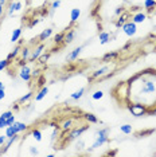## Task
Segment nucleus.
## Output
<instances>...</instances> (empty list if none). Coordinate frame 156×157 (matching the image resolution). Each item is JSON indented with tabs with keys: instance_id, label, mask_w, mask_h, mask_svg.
<instances>
[{
	"instance_id": "obj_34",
	"label": "nucleus",
	"mask_w": 156,
	"mask_h": 157,
	"mask_svg": "<svg viewBox=\"0 0 156 157\" xmlns=\"http://www.w3.org/2000/svg\"><path fill=\"white\" fill-rule=\"evenodd\" d=\"M102 97H104V91L102 90H97L92 94V99H93V101H100Z\"/></svg>"
},
{
	"instance_id": "obj_19",
	"label": "nucleus",
	"mask_w": 156,
	"mask_h": 157,
	"mask_svg": "<svg viewBox=\"0 0 156 157\" xmlns=\"http://www.w3.org/2000/svg\"><path fill=\"white\" fill-rule=\"evenodd\" d=\"M98 39H100V44H106L111 42L112 36H111V34L106 33V31H101L100 35H98Z\"/></svg>"
},
{
	"instance_id": "obj_37",
	"label": "nucleus",
	"mask_w": 156,
	"mask_h": 157,
	"mask_svg": "<svg viewBox=\"0 0 156 157\" xmlns=\"http://www.w3.org/2000/svg\"><path fill=\"white\" fill-rule=\"evenodd\" d=\"M15 130H14V128H12V125H10V126H7L6 128V136L7 137H12V136H15Z\"/></svg>"
},
{
	"instance_id": "obj_53",
	"label": "nucleus",
	"mask_w": 156,
	"mask_h": 157,
	"mask_svg": "<svg viewBox=\"0 0 156 157\" xmlns=\"http://www.w3.org/2000/svg\"><path fill=\"white\" fill-rule=\"evenodd\" d=\"M4 6H0V17L3 16V11H4V8H3Z\"/></svg>"
},
{
	"instance_id": "obj_3",
	"label": "nucleus",
	"mask_w": 156,
	"mask_h": 157,
	"mask_svg": "<svg viewBox=\"0 0 156 157\" xmlns=\"http://www.w3.org/2000/svg\"><path fill=\"white\" fill-rule=\"evenodd\" d=\"M113 67L112 66H109V65H105V66H102L100 67V69H97V70H94L93 73L90 74L89 77H88V81L89 82H93V81H97V79H101V78H104L108 73H111Z\"/></svg>"
},
{
	"instance_id": "obj_20",
	"label": "nucleus",
	"mask_w": 156,
	"mask_h": 157,
	"mask_svg": "<svg viewBox=\"0 0 156 157\" xmlns=\"http://www.w3.org/2000/svg\"><path fill=\"white\" fill-rule=\"evenodd\" d=\"M47 94H49V87H47V86H42V87H41V90L38 91V94L35 95V101H37V102L42 101V99H43Z\"/></svg>"
},
{
	"instance_id": "obj_9",
	"label": "nucleus",
	"mask_w": 156,
	"mask_h": 157,
	"mask_svg": "<svg viewBox=\"0 0 156 157\" xmlns=\"http://www.w3.org/2000/svg\"><path fill=\"white\" fill-rule=\"evenodd\" d=\"M108 141H109V136H97V137H96V141L93 142V145L90 146L89 151L92 152V151H94V149L100 148V146L105 145Z\"/></svg>"
},
{
	"instance_id": "obj_39",
	"label": "nucleus",
	"mask_w": 156,
	"mask_h": 157,
	"mask_svg": "<svg viewBox=\"0 0 156 157\" xmlns=\"http://www.w3.org/2000/svg\"><path fill=\"white\" fill-rule=\"evenodd\" d=\"M61 7V2L59 0H54V2L51 3V10L54 11V10H57V8H59Z\"/></svg>"
},
{
	"instance_id": "obj_50",
	"label": "nucleus",
	"mask_w": 156,
	"mask_h": 157,
	"mask_svg": "<svg viewBox=\"0 0 156 157\" xmlns=\"http://www.w3.org/2000/svg\"><path fill=\"white\" fill-rule=\"evenodd\" d=\"M148 116H156V106L148 110Z\"/></svg>"
},
{
	"instance_id": "obj_29",
	"label": "nucleus",
	"mask_w": 156,
	"mask_h": 157,
	"mask_svg": "<svg viewBox=\"0 0 156 157\" xmlns=\"http://www.w3.org/2000/svg\"><path fill=\"white\" fill-rule=\"evenodd\" d=\"M50 56H51V52H43V54L38 58L37 62L39 65H46V63L49 62V59H50Z\"/></svg>"
},
{
	"instance_id": "obj_45",
	"label": "nucleus",
	"mask_w": 156,
	"mask_h": 157,
	"mask_svg": "<svg viewBox=\"0 0 156 157\" xmlns=\"http://www.w3.org/2000/svg\"><path fill=\"white\" fill-rule=\"evenodd\" d=\"M43 82H45V77L43 75H39V79H38V85H37V86L38 87L43 86Z\"/></svg>"
},
{
	"instance_id": "obj_11",
	"label": "nucleus",
	"mask_w": 156,
	"mask_h": 157,
	"mask_svg": "<svg viewBox=\"0 0 156 157\" xmlns=\"http://www.w3.org/2000/svg\"><path fill=\"white\" fill-rule=\"evenodd\" d=\"M119 55H120V51H109V52H106V54L102 55L101 62L102 63H111L115 59L119 58Z\"/></svg>"
},
{
	"instance_id": "obj_31",
	"label": "nucleus",
	"mask_w": 156,
	"mask_h": 157,
	"mask_svg": "<svg viewBox=\"0 0 156 157\" xmlns=\"http://www.w3.org/2000/svg\"><path fill=\"white\" fill-rule=\"evenodd\" d=\"M120 130H121V133H124V134H132V132H133L132 125H129V124L121 125V126H120Z\"/></svg>"
},
{
	"instance_id": "obj_36",
	"label": "nucleus",
	"mask_w": 156,
	"mask_h": 157,
	"mask_svg": "<svg viewBox=\"0 0 156 157\" xmlns=\"http://www.w3.org/2000/svg\"><path fill=\"white\" fill-rule=\"evenodd\" d=\"M109 132H111L109 128H102V129H98L96 132V134L97 136H109Z\"/></svg>"
},
{
	"instance_id": "obj_13",
	"label": "nucleus",
	"mask_w": 156,
	"mask_h": 157,
	"mask_svg": "<svg viewBox=\"0 0 156 157\" xmlns=\"http://www.w3.org/2000/svg\"><path fill=\"white\" fill-rule=\"evenodd\" d=\"M18 140H19V134H15V136H12V137H8V138H7L6 144L3 145V146H4V149H2V151H0V155H4V153L8 152V149L11 148V145L14 144V142H16Z\"/></svg>"
},
{
	"instance_id": "obj_2",
	"label": "nucleus",
	"mask_w": 156,
	"mask_h": 157,
	"mask_svg": "<svg viewBox=\"0 0 156 157\" xmlns=\"http://www.w3.org/2000/svg\"><path fill=\"white\" fill-rule=\"evenodd\" d=\"M127 105V109L129 110V113L132 114L133 117H143V116H148V108L147 105H144V103L141 102H133V101H129L125 103Z\"/></svg>"
},
{
	"instance_id": "obj_41",
	"label": "nucleus",
	"mask_w": 156,
	"mask_h": 157,
	"mask_svg": "<svg viewBox=\"0 0 156 157\" xmlns=\"http://www.w3.org/2000/svg\"><path fill=\"white\" fill-rule=\"evenodd\" d=\"M58 129L59 128H54V130H53V133H51V141H55V138L58 137Z\"/></svg>"
},
{
	"instance_id": "obj_46",
	"label": "nucleus",
	"mask_w": 156,
	"mask_h": 157,
	"mask_svg": "<svg viewBox=\"0 0 156 157\" xmlns=\"http://www.w3.org/2000/svg\"><path fill=\"white\" fill-rule=\"evenodd\" d=\"M140 8H141V7H139V6H133V7H131L129 12H135V13H136V12L140 11Z\"/></svg>"
},
{
	"instance_id": "obj_14",
	"label": "nucleus",
	"mask_w": 156,
	"mask_h": 157,
	"mask_svg": "<svg viewBox=\"0 0 156 157\" xmlns=\"http://www.w3.org/2000/svg\"><path fill=\"white\" fill-rule=\"evenodd\" d=\"M131 19H132V22H133V23H136V24H139V23H144L145 20H147V13L143 12V11H139V12L133 13Z\"/></svg>"
},
{
	"instance_id": "obj_27",
	"label": "nucleus",
	"mask_w": 156,
	"mask_h": 157,
	"mask_svg": "<svg viewBox=\"0 0 156 157\" xmlns=\"http://www.w3.org/2000/svg\"><path fill=\"white\" fill-rule=\"evenodd\" d=\"M63 39H65V31H62V33H58V34L54 35V43L55 44H61L63 47V46H66L65 43H63Z\"/></svg>"
},
{
	"instance_id": "obj_28",
	"label": "nucleus",
	"mask_w": 156,
	"mask_h": 157,
	"mask_svg": "<svg viewBox=\"0 0 156 157\" xmlns=\"http://www.w3.org/2000/svg\"><path fill=\"white\" fill-rule=\"evenodd\" d=\"M20 36H22V28H15V30L12 31V35H11V42L12 43L19 42Z\"/></svg>"
},
{
	"instance_id": "obj_33",
	"label": "nucleus",
	"mask_w": 156,
	"mask_h": 157,
	"mask_svg": "<svg viewBox=\"0 0 156 157\" xmlns=\"http://www.w3.org/2000/svg\"><path fill=\"white\" fill-rule=\"evenodd\" d=\"M155 132V129H150V130H144V132H136L135 136H136L137 138H141V137H145V136H150Z\"/></svg>"
},
{
	"instance_id": "obj_55",
	"label": "nucleus",
	"mask_w": 156,
	"mask_h": 157,
	"mask_svg": "<svg viewBox=\"0 0 156 157\" xmlns=\"http://www.w3.org/2000/svg\"><path fill=\"white\" fill-rule=\"evenodd\" d=\"M0 89H6V86H4V83H3V82H0Z\"/></svg>"
},
{
	"instance_id": "obj_47",
	"label": "nucleus",
	"mask_w": 156,
	"mask_h": 157,
	"mask_svg": "<svg viewBox=\"0 0 156 157\" xmlns=\"http://www.w3.org/2000/svg\"><path fill=\"white\" fill-rule=\"evenodd\" d=\"M3 128H7V124H6V120L0 116V129H3Z\"/></svg>"
},
{
	"instance_id": "obj_7",
	"label": "nucleus",
	"mask_w": 156,
	"mask_h": 157,
	"mask_svg": "<svg viewBox=\"0 0 156 157\" xmlns=\"http://www.w3.org/2000/svg\"><path fill=\"white\" fill-rule=\"evenodd\" d=\"M31 67L27 65H24V66H22L20 67V71H19V77L22 78V79L24 81V82H31V79H33V75H31Z\"/></svg>"
},
{
	"instance_id": "obj_38",
	"label": "nucleus",
	"mask_w": 156,
	"mask_h": 157,
	"mask_svg": "<svg viewBox=\"0 0 156 157\" xmlns=\"http://www.w3.org/2000/svg\"><path fill=\"white\" fill-rule=\"evenodd\" d=\"M124 11H125V7L120 6V7H117V8L115 10V15H117V16H119V15H121V13H123Z\"/></svg>"
},
{
	"instance_id": "obj_1",
	"label": "nucleus",
	"mask_w": 156,
	"mask_h": 157,
	"mask_svg": "<svg viewBox=\"0 0 156 157\" xmlns=\"http://www.w3.org/2000/svg\"><path fill=\"white\" fill-rule=\"evenodd\" d=\"M112 95L119 103H127L131 99V89L128 82H119L112 90Z\"/></svg>"
},
{
	"instance_id": "obj_23",
	"label": "nucleus",
	"mask_w": 156,
	"mask_h": 157,
	"mask_svg": "<svg viewBox=\"0 0 156 157\" xmlns=\"http://www.w3.org/2000/svg\"><path fill=\"white\" fill-rule=\"evenodd\" d=\"M31 55V48L28 47V46H23L22 50H20V59L23 60H28V58H30Z\"/></svg>"
},
{
	"instance_id": "obj_32",
	"label": "nucleus",
	"mask_w": 156,
	"mask_h": 157,
	"mask_svg": "<svg viewBox=\"0 0 156 157\" xmlns=\"http://www.w3.org/2000/svg\"><path fill=\"white\" fill-rule=\"evenodd\" d=\"M31 136L35 141H42V132L39 129H31Z\"/></svg>"
},
{
	"instance_id": "obj_52",
	"label": "nucleus",
	"mask_w": 156,
	"mask_h": 157,
	"mask_svg": "<svg viewBox=\"0 0 156 157\" xmlns=\"http://www.w3.org/2000/svg\"><path fill=\"white\" fill-rule=\"evenodd\" d=\"M106 156H115V155H117V151H113V152H108V153H105Z\"/></svg>"
},
{
	"instance_id": "obj_10",
	"label": "nucleus",
	"mask_w": 156,
	"mask_h": 157,
	"mask_svg": "<svg viewBox=\"0 0 156 157\" xmlns=\"http://www.w3.org/2000/svg\"><path fill=\"white\" fill-rule=\"evenodd\" d=\"M129 17H131V12H129V11H127V10H125V11H124V12L121 13V15H119V17H117V20L115 22V26H116L117 28H121V27L124 26V24L128 22Z\"/></svg>"
},
{
	"instance_id": "obj_12",
	"label": "nucleus",
	"mask_w": 156,
	"mask_h": 157,
	"mask_svg": "<svg viewBox=\"0 0 156 157\" xmlns=\"http://www.w3.org/2000/svg\"><path fill=\"white\" fill-rule=\"evenodd\" d=\"M84 47H85V44H82V46H78V47H76L73 50L72 52H70L69 55H67V60L69 62H74V60H77L78 59V56H80V54L82 52V50H84Z\"/></svg>"
},
{
	"instance_id": "obj_49",
	"label": "nucleus",
	"mask_w": 156,
	"mask_h": 157,
	"mask_svg": "<svg viewBox=\"0 0 156 157\" xmlns=\"http://www.w3.org/2000/svg\"><path fill=\"white\" fill-rule=\"evenodd\" d=\"M30 153H31V155H35V156H37L39 152H38V149L35 148V146H30Z\"/></svg>"
},
{
	"instance_id": "obj_8",
	"label": "nucleus",
	"mask_w": 156,
	"mask_h": 157,
	"mask_svg": "<svg viewBox=\"0 0 156 157\" xmlns=\"http://www.w3.org/2000/svg\"><path fill=\"white\" fill-rule=\"evenodd\" d=\"M77 36V30L76 28H72V27H67L65 30V39H63V43L65 44H70L74 42V39Z\"/></svg>"
},
{
	"instance_id": "obj_42",
	"label": "nucleus",
	"mask_w": 156,
	"mask_h": 157,
	"mask_svg": "<svg viewBox=\"0 0 156 157\" xmlns=\"http://www.w3.org/2000/svg\"><path fill=\"white\" fill-rule=\"evenodd\" d=\"M84 148H85V142L82 140H80L77 142V151H82Z\"/></svg>"
},
{
	"instance_id": "obj_40",
	"label": "nucleus",
	"mask_w": 156,
	"mask_h": 157,
	"mask_svg": "<svg viewBox=\"0 0 156 157\" xmlns=\"http://www.w3.org/2000/svg\"><path fill=\"white\" fill-rule=\"evenodd\" d=\"M11 116H14V112H12V110H8V112H4V113L2 114V117H3L4 120H8Z\"/></svg>"
},
{
	"instance_id": "obj_22",
	"label": "nucleus",
	"mask_w": 156,
	"mask_h": 157,
	"mask_svg": "<svg viewBox=\"0 0 156 157\" xmlns=\"http://www.w3.org/2000/svg\"><path fill=\"white\" fill-rule=\"evenodd\" d=\"M34 97V91H28L27 94H24L23 97H20L19 99H18V102H19V105H24V103H28L33 99Z\"/></svg>"
},
{
	"instance_id": "obj_48",
	"label": "nucleus",
	"mask_w": 156,
	"mask_h": 157,
	"mask_svg": "<svg viewBox=\"0 0 156 157\" xmlns=\"http://www.w3.org/2000/svg\"><path fill=\"white\" fill-rule=\"evenodd\" d=\"M7 138H8V137H7V136H6V134H4V136H0V146H3V145H4V144H6Z\"/></svg>"
},
{
	"instance_id": "obj_18",
	"label": "nucleus",
	"mask_w": 156,
	"mask_h": 157,
	"mask_svg": "<svg viewBox=\"0 0 156 157\" xmlns=\"http://www.w3.org/2000/svg\"><path fill=\"white\" fill-rule=\"evenodd\" d=\"M81 16V10L80 8H73L72 11H70V22H72V24L77 23L78 19H80Z\"/></svg>"
},
{
	"instance_id": "obj_25",
	"label": "nucleus",
	"mask_w": 156,
	"mask_h": 157,
	"mask_svg": "<svg viewBox=\"0 0 156 157\" xmlns=\"http://www.w3.org/2000/svg\"><path fill=\"white\" fill-rule=\"evenodd\" d=\"M85 90H86V89H85V87L78 89L77 91H74L73 94L70 95V99H72V101H78V99H80V98H82V95L85 94Z\"/></svg>"
},
{
	"instance_id": "obj_5",
	"label": "nucleus",
	"mask_w": 156,
	"mask_h": 157,
	"mask_svg": "<svg viewBox=\"0 0 156 157\" xmlns=\"http://www.w3.org/2000/svg\"><path fill=\"white\" fill-rule=\"evenodd\" d=\"M43 51H45V42L38 43L37 47L31 51V55H30V58H28V62H30V63H35V60H38L39 56L43 54Z\"/></svg>"
},
{
	"instance_id": "obj_17",
	"label": "nucleus",
	"mask_w": 156,
	"mask_h": 157,
	"mask_svg": "<svg viewBox=\"0 0 156 157\" xmlns=\"http://www.w3.org/2000/svg\"><path fill=\"white\" fill-rule=\"evenodd\" d=\"M59 128L63 130V132H67V130H72L73 128H74V121L72 120V118H67V120H65L63 122L59 125Z\"/></svg>"
},
{
	"instance_id": "obj_4",
	"label": "nucleus",
	"mask_w": 156,
	"mask_h": 157,
	"mask_svg": "<svg viewBox=\"0 0 156 157\" xmlns=\"http://www.w3.org/2000/svg\"><path fill=\"white\" fill-rule=\"evenodd\" d=\"M88 129H89V124H85V125H82V126L73 128V129L70 130V133H69V138H67V142L74 141V140H77V138H80L81 136H82Z\"/></svg>"
},
{
	"instance_id": "obj_16",
	"label": "nucleus",
	"mask_w": 156,
	"mask_h": 157,
	"mask_svg": "<svg viewBox=\"0 0 156 157\" xmlns=\"http://www.w3.org/2000/svg\"><path fill=\"white\" fill-rule=\"evenodd\" d=\"M12 128H14V130H15L16 134L22 133V132H26L28 129V126L24 122H18V121H15V122L12 124Z\"/></svg>"
},
{
	"instance_id": "obj_30",
	"label": "nucleus",
	"mask_w": 156,
	"mask_h": 157,
	"mask_svg": "<svg viewBox=\"0 0 156 157\" xmlns=\"http://www.w3.org/2000/svg\"><path fill=\"white\" fill-rule=\"evenodd\" d=\"M20 8H22V3H20L19 0H16V2H12L11 4H10V15H12L14 11H19Z\"/></svg>"
},
{
	"instance_id": "obj_43",
	"label": "nucleus",
	"mask_w": 156,
	"mask_h": 157,
	"mask_svg": "<svg viewBox=\"0 0 156 157\" xmlns=\"http://www.w3.org/2000/svg\"><path fill=\"white\" fill-rule=\"evenodd\" d=\"M15 116H11V117H10V118L8 120H6V124H7V126H10V125H12L14 122H15Z\"/></svg>"
},
{
	"instance_id": "obj_24",
	"label": "nucleus",
	"mask_w": 156,
	"mask_h": 157,
	"mask_svg": "<svg viewBox=\"0 0 156 157\" xmlns=\"http://www.w3.org/2000/svg\"><path fill=\"white\" fill-rule=\"evenodd\" d=\"M84 120L86 121L88 124H98L97 116H94L93 113H85L84 114Z\"/></svg>"
},
{
	"instance_id": "obj_51",
	"label": "nucleus",
	"mask_w": 156,
	"mask_h": 157,
	"mask_svg": "<svg viewBox=\"0 0 156 157\" xmlns=\"http://www.w3.org/2000/svg\"><path fill=\"white\" fill-rule=\"evenodd\" d=\"M4 97H6V91H4V89H0V101H2V99H4Z\"/></svg>"
},
{
	"instance_id": "obj_21",
	"label": "nucleus",
	"mask_w": 156,
	"mask_h": 157,
	"mask_svg": "<svg viewBox=\"0 0 156 157\" xmlns=\"http://www.w3.org/2000/svg\"><path fill=\"white\" fill-rule=\"evenodd\" d=\"M143 7L145 8V11H147V12L155 11V8H156V0H144Z\"/></svg>"
},
{
	"instance_id": "obj_15",
	"label": "nucleus",
	"mask_w": 156,
	"mask_h": 157,
	"mask_svg": "<svg viewBox=\"0 0 156 157\" xmlns=\"http://www.w3.org/2000/svg\"><path fill=\"white\" fill-rule=\"evenodd\" d=\"M51 35H53V28H46V30H43L41 34L38 35V38H37L38 43H42V42L47 40V39L50 38Z\"/></svg>"
},
{
	"instance_id": "obj_56",
	"label": "nucleus",
	"mask_w": 156,
	"mask_h": 157,
	"mask_svg": "<svg viewBox=\"0 0 156 157\" xmlns=\"http://www.w3.org/2000/svg\"><path fill=\"white\" fill-rule=\"evenodd\" d=\"M59 2H62V0H59Z\"/></svg>"
},
{
	"instance_id": "obj_6",
	"label": "nucleus",
	"mask_w": 156,
	"mask_h": 157,
	"mask_svg": "<svg viewBox=\"0 0 156 157\" xmlns=\"http://www.w3.org/2000/svg\"><path fill=\"white\" fill-rule=\"evenodd\" d=\"M121 30H123V33L125 34L127 36H131V38H132L133 35H136V33H137V24L133 23L132 20H131V22L128 20V22H127V23L121 27Z\"/></svg>"
},
{
	"instance_id": "obj_26",
	"label": "nucleus",
	"mask_w": 156,
	"mask_h": 157,
	"mask_svg": "<svg viewBox=\"0 0 156 157\" xmlns=\"http://www.w3.org/2000/svg\"><path fill=\"white\" fill-rule=\"evenodd\" d=\"M20 50H22V44H18V46H15V48L12 50L11 52L8 54V56H7V59L8 60H12V59H15L18 55L20 54Z\"/></svg>"
},
{
	"instance_id": "obj_54",
	"label": "nucleus",
	"mask_w": 156,
	"mask_h": 157,
	"mask_svg": "<svg viewBox=\"0 0 156 157\" xmlns=\"http://www.w3.org/2000/svg\"><path fill=\"white\" fill-rule=\"evenodd\" d=\"M6 2H7V0H0V6H4Z\"/></svg>"
},
{
	"instance_id": "obj_35",
	"label": "nucleus",
	"mask_w": 156,
	"mask_h": 157,
	"mask_svg": "<svg viewBox=\"0 0 156 157\" xmlns=\"http://www.w3.org/2000/svg\"><path fill=\"white\" fill-rule=\"evenodd\" d=\"M10 63H11V60H8V59H2L0 60V71H3V70H6L7 67L10 66Z\"/></svg>"
},
{
	"instance_id": "obj_44",
	"label": "nucleus",
	"mask_w": 156,
	"mask_h": 157,
	"mask_svg": "<svg viewBox=\"0 0 156 157\" xmlns=\"http://www.w3.org/2000/svg\"><path fill=\"white\" fill-rule=\"evenodd\" d=\"M31 75H33V78H37V77H39V75H41V70H39V69H37V70H33V71H31Z\"/></svg>"
}]
</instances>
